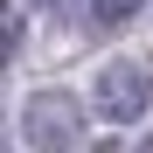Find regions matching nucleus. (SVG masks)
Segmentation results:
<instances>
[{"mask_svg":"<svg viewBox=\"0 0 153 153\" xmlns=\"http://www.w3.org/2000/svg\"><path fill=\"white\" fill-rule=\"evenodd\" d=\"M21 35H28V21H21V14H7V28H0V49H7V63L21 56Z\"/></svg>","mask_w":153,"mask_h":153,"instance_id":"nucleus-4","label":"nucleus"},{"mask_svg":"<svg viewBox=\"0 0 153 153\" xmlns=\"http://www.w3.org/2000/svg\"><path fill=\"white\" fill-rule=\"evenodd\" d=\"M21 139L35 153H70L84 139V105H76L70 91H35L28 105H21Z\"/></svg>","mask_w":153,"mask_h":153,"instance_id":"nucleus-1","label":"nucleus"},{"mask_svg":"<svg viewBox=\"0 0 153 153\" xmlns=\"http://www.w3.org/2000/svg\"><path fill=\"white\" fill-rule=\"evenodd\" d=\"M146 153H153V146H146Z\"/></svg>","mask_w":153,"mask_h":153,"instance_id":"nucleus-6","label":"nucleus"},{"mask_svg":"<svg viewBox=\"0 0 153 153\" xmlns=\"http://www.w3.org/2000/svg\"><path fill=\"white\" fill-rule=\"evenodd\" d=\"M42 14H76V0H35Z\"/></svg>","mask_w":153,"mask_h":153,"instance_id":"nucleus-5","label":"nucleus"},{"mask_svg":"<svg viewBox=\"0 0 153 153\" xmlns=\"http://www.w3.org/2000/svg\"><path fill=\"white\" fill-rule=\"evenodd\" d=\"M91 105H97V118L105 125H132V118H146V105H153V70L146 63H105L97 70V84H91Z\"/></svg>","mask_w":153,"mask_h":153,"instance_id":"nucleus-2","label":"nucleus"},{"mask_svg":"<svg viewBox=\"0 0 153 153\" xmlns=\"http://www.w3.org/2000/svg\"><path fill=\"white\" fill-rule=\"evenodd\" d=\"M139 7H146V0H91V21H97V28H125Z\"/></svg>","mask_w":153,"mask_h":153,"instance_id":"nucleus-3","label":"nucleus"}]
</instances>
